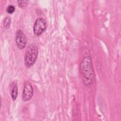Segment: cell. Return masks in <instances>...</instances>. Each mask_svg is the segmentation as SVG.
I'll list each match as a JSON object with an SVG mask.
<instances>
[{"instance_id": "obj_3", "label": "cell", "mask_w": 121, "mask_h": 121, "mask_svg": "<svg viewBox=\"0 0 121 121\" xmlns=\"http://www.w3.org/2000/svg\"><path fill=\"white\" fill-rule=\"evenodd\" d=\"M47 26L45 19L42 17H38L35 21L33 26L34 34L36 36L40 35L46 29Z\"/></svg>"}, {"instance_id": "obj_4", "label": "cell", "mask_w": 121, "mask_h": 121, "mask_svg": "<svg viewBox=\"0 0 121 121\" xmlns=\"http://www.w3.org/2000/svg\"><path fill=\"white\" fill-rule=\"evenodd\" d=\"M33 88L31 83L28 81L24 83L22 93V99L27 101L31 99L33 95Z\"/></svg>"}, {"instance_id": "obj_7", "label": "cell", "mask_w": 121, "mask_h": 121, "mask_svg": "<svg viewBox=\"0 0 121 121\" xmlns=\"http://www.w3.org/2000/svg\"><path fill=\"white\" fill-rule=\"evenodd\" d=\"M11 23V19L9 17H6L3 22V26L5 28H8Z\"/></svg>"}, {"instance_id": "obj_8", "label": "cell", "mask_w": 121, "mask_h": 121, "mask_svg": "<svg viewBox=\"0 0 121 121\" xmlns=\"http://www.w3.org/2000/svg\"><path fill=\"white\" fill-rule=\"evenodd\" d=\"M15 10V7L12 5H9L7 7V9H6V10H7V12L9 13H12L14 12Z\"/></svg>"}, {"instance_id": "obj_2", "label": "cell", "mask_w": 121, "mask_h": 121, "mask_svg": "<svg viewBox=\"0 0 121 121\" xmlns=\"http://www.w3.org/2000/svg\"><path fill=\"white\" fill-rule=\"evenodd\" d=\"M38 53L36 44L32 43L27 47L25 55V64L27 68H30L35 63Z\"/></svg>"}, {"instance_id": "obj_9", "label": "cell", "mask_w": 121, "mask_h": 121, "mask_svg": "<svg viewBox=\"0 0 121 121\" xmlns=\"http://www.w3.org/2000/svg\"><path fill=\"white\" fill-rule=\"evenodd\" d=\"M28 0H19L18 1V5L21 8H23L26 7L28 3Z\"/></svg>"}, {"instance_id": "obj_5", "label": "cell", "mask_w": 121, "mask_h": 121, "mask_svg": "<svg viewBox=\"0 0 121 121\" xmlns=\"http://www.w3.org/2000/svg\"><path fill=\"white\" fill-rule=\"evenodd\" d=\"M16 43L17 48L20 50L24 49L26 45V36L24 32L21 30H18L16 32Z\"/></svg>"}, {"instance_id": "obj_6", "label": "cell", "mask_w": 121, "mask_h": 121, "mask_svg": "<svg viewBox=\"0 0 121 121\" xmlns=\"http://www.w3.org/2000/svg\"><path fill=\"white\" fill-rule=\"evenodd\" d=\"M17 91H18V89H17V86L16 85L14 86L11 91V97L14 101L15 100L17 97V92H18Z\"/></svg>"}, {"instance_id": "obj_1", "label": "cell", "mask_w": 121, "mask_h": 121, "mask_svg": "<svg viewBox=\"0 0 121 121\" xmlns=\"http://www.w3.org/2000/svg\"><path fill=\"white\" fill-rule=\"evenodd\" d=\"M79 70L85 85L89 86L94 82L95 73L92 60L89 56L85 57L82 59L80 64Z\"/></svg>"}]
</instances>
